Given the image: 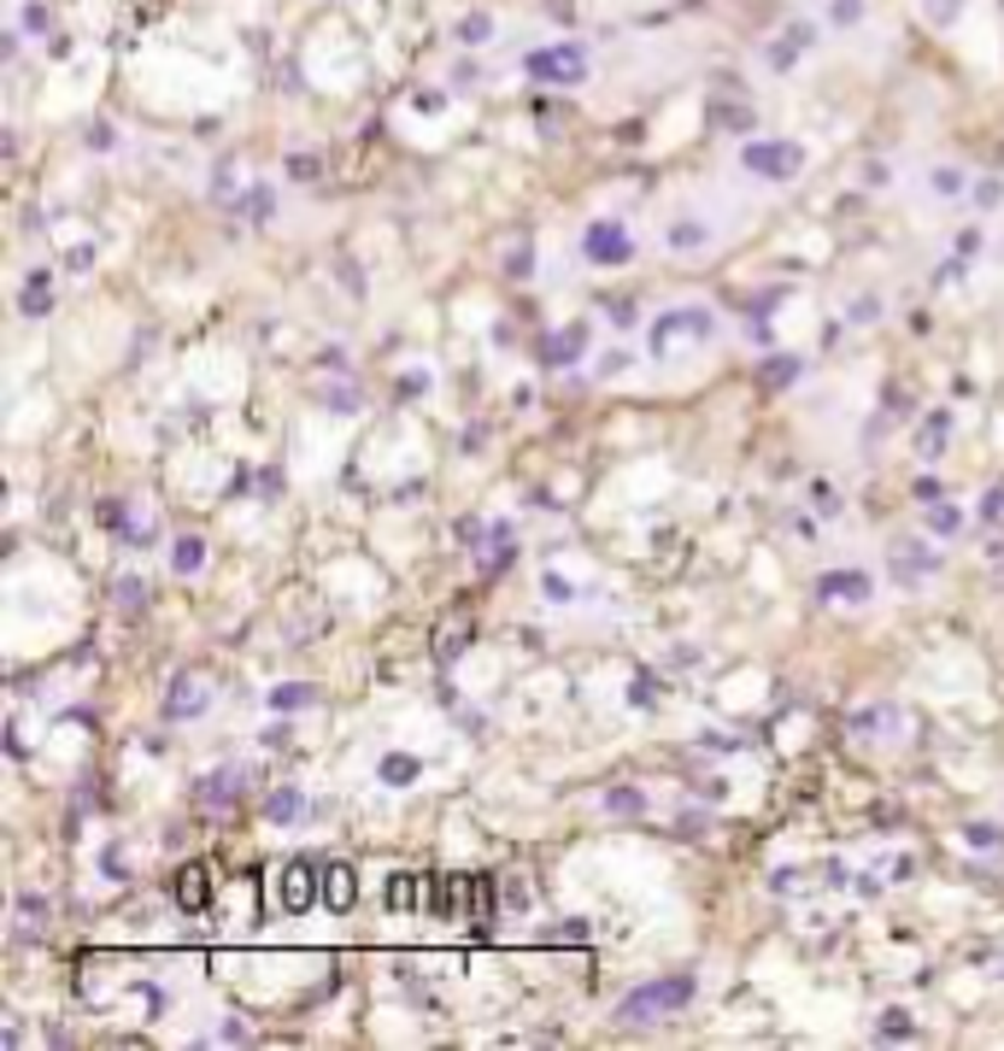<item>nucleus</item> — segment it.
I'll list each match as a JSON object with an SVG mask.
<instances>
[{
  "mask_svg": "<svg viewBox=\"0 0 1004 1051\" xmlns=\"http://www.w3.org/2000/svg\"><path fill=\"white\" fill-rule=\"evenodd\" d=\"M330 406H335V411H359V388H335Z\"/></svg>",
  "mask_w": 1004,
  "mask_h": 1051,
  "instance_id": "bf43d9fd",
  "label": "nucleus"
},
{
  "mask_svg": "<svg viewBox=\"0 0 1004 1051\" xmlns=\"http://www.w3.org/2000/svg\"><path fill=\"white\" fill-rule=\"evenodd\" d=\"M446 82H453V94H464V89H476V82H482V66H476V59H459V66L446 71Z\"/></svg>",
  "mask_w": 1004,
  "mask_h": 1051,
  "instance_id": "49530a36",
  "label": "nucleus"
},
{
  "mask_svg": "<svg viewBox=\"0 0 1004 1051\" xmlns=\"http://www.w3.org/2000/svg\"><path fill=\"white\" fill-rule=\"evenodd\" d=\"M218 1040H223V1045H248V1040H253V1028L241 1022V1017H230V1022L218 1028Z\"/></svg>",
  "mask_w": 1004,
  "mask_h": 1051,
  "instance_id": "864d4df0",
  "label": "nucleus"
},
{
  "mask_svg": "<svg viewBox=\"0 0 1004 1051\" xmlns=\"http://www.w3.org/2000/svg\"><path fill=\"white\" fill-rule=\"evenodd\" d=\"M629 364H634L629 353H605V359H600V377H623Z\"/></svg>",
  "mask_w": 1004,
  "mask_h": 1051,
  "instance_id": "4d7b16f0",
  "label": "nucleus"
},
{
  "mask_svg": "<svg viewBox=\"0 0 1004 1051\" xmlns=\"http://www.w3.org/2000/svg\"><path fill=\"white\" fill-rule=\"evenodd\" d=\"M200 570H207V541H200V534H177V541H171V575L194 582Z\"/></svg>",
  "mask_w": 1004,
  "mask_h": 1051,
  "instance_id": "a878e982",
  "label": "nucleus"
},
{
  "mask_svg": "<svg viewBox=\"0 0 1004 1051\" xmlns=\"http://www.w3.org/2000/svg\"><path fill=\"white\" fill-rule=\"evenodd\" d=\"M494 36H500V18L488 12V7H470V12H459V18H453V41H459L464 53H482Z\"/></svg>",
  "mask_w": 1004,
  "mask_h": 1051,
  "instance_id": "dca6fc26",
  "label": "nucleus"
},
{
  "mask_svg": "<svg viewBox=\"0 0 1004 1051\" xmlns=\"http://www.w3.org/2000/svg\"><path fill=\"white\" fill-rule=\"evenodd\" d=\"M582 347H588V323L552 329V336L541 341V364H546V370H570V364L582 359Z\"/></svg>",
  "mask_w": 1004,
  "mask_h": 1051,
  "instance_id": "4468645a",
  "label": "nucleus"
},
{
  "mask_svg": "<svg viewBox=\"0 0 1004 1051\" xmlns=\"http://www.w3.org/2000/svg\"><path fill=\"white\" fill-rule=\"evenodd\" d=\"M376 781H382V788H418V781H423V758H412V752H382V758H376Z\"/></svg>",
  "mask_w": 1004,
  "mask_h": 1051,
  "instance_id": "412c9836",
  "label": "nucleus"
},
{
  "mask_svg": "<svg viewBox=\"0 0 1004 1051\" xmlns=\"http://www.w3.org/2000/svg\"><path fill=\"white\" fill-rule=\"evenodd\" d=\"M816 600L823 605H870L875 600V575L870 570H857V564H846V570H829V575H816Z\"/></svg>",
  "mask_w": 1004,
  "mask_h": 1051,
  "instance_id": "1a4fd4ad",
  "label": "nucleus"
},
{
  "mask_svg": "<svg viewBox=\"0 0 1004 1051\" xmlns=\"http://www.w3.org/2000/svg\"><path fill=\"white\" fill-rule=\"evenodd\" d=\"M970 206H975V212H998V206H1004V177H975L970 182Z\"/></svg>",
  "mask_w": 1004,
  "mask_h": 1051,
  "instance_id": "c9c22d12",
  "label": "nucleus"
},
{
  "mask_svg": "<svg viewBox=\"0 0 1004 1051\" xmlns=\"http://www.w3.org/2000/svg\"><path fill=\"white\" fill-rule=\"evenodd\" d=\"M171 899H177V911H189L200 917L212 904V870L207 863H182V870L171 875Z\"/></svg>",
  "mask_w": 1004,
  "mask_h": 1051,
  "instance_id": "9b49d317",
  "label": "nucleus"
},
{
  "mask_svg": "<svg viewBox=\"0 0 1004 1051\" xmlns=\"http://www.w3.org/2000/svg\"><path fill=\"white\" fill-rule=\"evenodd\" d=\"M764 382H770V388L799 382V359H793V353H770V359H764Z\"/></svg>",
  "mask_w": 1004,
  "mask_h": 1051,
  "instance_id": "ea45409f",
  "label": "nucleus"
},
{
  "mask_svg": "<svg viewBox=\"0 0 1004 1051\" xmlns=\"http://www.w3.org/2000/svg\"><path fill=\"white\" fill-rule=\"evenodd\" d=\"M975 518H981V523H987V529H993V523H1004V482H993L987 493H981V506H975Z\"/></svg>",
  "mask_w": 1004,
  "mask_h": 1051,
  "instance_id": "c03bdc74",
  "label": "nucleus"
},
{
  "mask_svg": "<svg viewBox=\"0 0 1004 1051\" xmlns=\"http://www.w3.org/2000/svg\"><path fill=\"white\" fill-rule=\"evenodd\" d=\"M412 107H418V112H441V107H446V94H441V89H429V94H412Z\"/></svg>",
  "mask_w": 1004,
  "mask_h": 1051,
  "instance_id": "13d9d810",
  "label": "nucleus"
},
{
  "mask_svg": "<svg viewBox=\"0 0 1004 1051\" xmlns=\"http://www.w3.org/2000/svg\"><path fill=\"white\" fill-rule=\"evenodd\" d=\"M94 511H100V523H107L112 534H124V529H130V511H124V500H100Z\"/></svg>",
  "mask_w": 1004,
  "mask_h": 1051,
  "instance_id": "09e8293b",
  "label": "nucleus"
},
{
  "mask_svg": "<svg viewBox=\"0 0 1004 1051\" xmlns=\"http://www.w3.org/2000/svg\"><path fill=\"white\" fill-rule=\"evenodd\" d=\"M716 236H711V223L700 218V212H675L670 223H664V247L670 253H705Z\"/></svg>",
  "mask_w": 1004,
  "mask_h": 1051,
  "instance_id": "f8f14e48",
  "label": "nucleus"
},
{
  "mask_svg": "<svg viewBox=\"0 0 1004 1051\" xmlns=\"http://www.w3.org/2000/svg\"><path fill=\"white\" fill-rule=\"evenodd\" d=\"M816 511H823V518H840V493L829 482H816Z\"/></svg>",
  "mask_w": 1004,
  "mask_h": 1051,
  "instance_id": "6e6d98bb",
  "label": "nucleus"
},
{
  "mask_svg": "<svg viewBox=\"0 0 1004 1051\" xmlns=\"http://www.w3.org/2000/svg\"><path fill=\"white\" fill-rule=\"evenodd\" d=\"M887 182H893V164L887 159H870L864 164V189H887Z\"/></svg>",
  "mask_w": 1004,
  "mask_h": 1051,
  "instance_id": "603ef678",
  "label": "nucleus"
},
{
  "mask_svg": "<svg viewBox=\"0 0 1004 1051\" xmlns=\"http://www.w3.org/2000/svg\"><path fill=\"white\" fill-rule=\"evenodd\" d=\"M382 899H388V911H418V904H423V881L400 870V875H388V893Z\"/></svg>",
  "mask_w": 1004,
  "mask_h": 1051,
  "instance_id": "c756f323",
  "label": "nucleus"
},
{
  "mask_svg": "<svg viewBox=\"0 0 1004 1051\" xmlns=\"http://www.w3.org/2000/svg\"><path fill=\"white\" fill-rule=\"evenodd\" d=\"M605 318L618 323V329H634V323H641V318H634V300H611V306H605Z\"/></svg>",
  "mask_w": 1004,
  "mask_h": 1051,
  "instance_id": "5fc2aeb1",
  "label": "nucleus"
},
{
  "mask_svg": "<svg viewBox=\"0 0 1004 1051\" xmlns=\"http://www.w3.org/2000/svg\"><path fill=\"white\" fill-rule=\"evenodd\" d=\"M282 177H289V182H318V177H323V159H318V153H289Z\"/></svg>",
  "mask_w": 1004,
  "mask_h": 1051,
  "instance_id": "79ce46f5",
  "label": "nucleus"
},
{
  "mask_svg": "<svg viewBox=\"0 0 1004 1051\" xmlns=\"http://www.w3.org/2000/svg\"><path fill=\"white\" fill-rule=\"evenodd\" d=\"M734 159H741V171H746L752 182H770V189H782V182H799V171L811 164L805 141H793V136H746Z\"/></svg>",
  "mask_w": 1004,
  "mask_h": 1051,
  "instance_id": "f03ea898",
  "label": "nucleus"
},
{
  "mask_svg": "<svg viewBox=\"0 0 1004 1051\" xmlns=\"http://www.w3.org/2000/svg\"><path fill=\"white\" fill-rule=\"evenodd\" d=\"M241 194H248V189H241V171H235L230 159H223L218 171H212V200H218V206H235Z\"/></svg>",
  "mask_w": 1004,
  "mask_h": 1051,
  "instance_id": "e433bc0d",
  "label": "nucleus"
},
{
  "mask_svg": "<svg viewBox=\"0 0 1004 1051\" xmlns=\"http://www.w3.org/2000/svg\"><path fill=\"white\" fill-rule=\"evenodd\" d=\"M716 329L723 323H716L711 306H670V312H659L646 329V353L664 364L675 347H687V341H716Z\"/></svg>",
  "mask_w": 1004,
  "mask_h": 1051,
  "instance_id": "7ed1b4c3",
  "label": "nucleus"
},
{
  "mask_svg": "<svg viewBox=\"0 0 1004 1051\" xmlns=\"http://www.w3.org/2000/svg\"><path fill=\"white\" fill-rule=\"evenodd\" d=\"M963 271H970V259H963V253L940 259V264H934V288H952V282H963Z\"/></svg>",
  "mask_w": 1004,
  "mask_h": 1051,
  "instance_id": "de8ad7c7",
  "label": "nucleus"
},
{
  "mask_svg": "<svg viewBox=\"0 0 1004 1051\" xmlns=\"http://www.w3.org/2000/svg\"><path fill=\"white\" fill-rule=\"evenodd\" d=\"M523 77L535 82V89H559V94H576L593 82V53L582 36H552L541 48L523 53Z\"/></svg>",
  "mask_w": 1004,
  "mask_h": 1051,
  "instance_id": "f257e3e1",
  "label": "nucleus"
},
{
  "mask_svg": "<svg viewBox=\"0 0 1004 1051\" xmlns=\"http://www.w3.org/2000/svg\"><path fill=\"white\" fill-rule=\"evenodd\" d=\"M823 24L829 36H857L870 24V0H823Z\"/></svg>",
  "mask_w": 1004,
  "mask_h": 1051,
  "instance_id": "aec40b11",
  "label": "nucleus"
},
{
  "mask_svg": "<svg viewBox=\"0 0 1004 1051\" xmlns=\"http://www.w3.org/2000/svg\"><path fill=\"white\" fill-rule=\"evenodd\" d=\"M746 341H757V347H770V323H764V318H746Z\"/></svg>",
  "mask_w": 1004,
  "mask_h": 1051,
  "instance_id": "052dcab7",
  "label": "nucleus"
},
{
  "mask_svg": "<svg viewBox=\"0 0 1004 1051\" xmlns=\"http://www.w3.org/2000/svg\"><path fill=\"white\" fill-rule=\"evenodd\" d=\"M846 318H852V323H875V318H881V300H875V294H857V300L846 306Z\"/></svg>",
  "mask_w": 1004,
  "mask_h": 1051,
  "instance_id": "8fccbe9b",
  "label": "nucleus"
},
{
  "mask_svg": "<svg viewBox=\"0 0 1004 1051\" xmlns=\"http://www.w3.org/2000/svg\"><path fill=\"white\" fill-rule=\"evenodd\" d=\"M823 30H829V24H816V18H787V24L764 41V66H770L775 77H787L799 59H811V53H816Z\"/></svg>",
  "mask_w": 1004,
  "mask_h": 1051,
  "instance_id": "423d86ee",
  "label": "nucleus"
},
{
  "mask_svg": "<svg viewBox=\"0 0 1004 1051\" xmlns=\"http://www.w3.org/2000/svg\"><path fill=\"white\" fill-rule=\"evenodd\" d=\"M500 904H505V911H518V917L529 911V888H523V875H505V881H500Z\"/></svg>",
  "mask_w": 1004,
  "mask_h": 1051,
  "instance_id": "a18cd8bd",
  "label": "nucleus"
},
{
  "mask_svg": "<svg viewBox=\"0 0 1004 1051\" xmlns=\"http://www.w3.org/2000/svg\"><path fill=\"white\" fill-rule=\"evenodd\" d=\"M928 575H940V552H928L922 541H905L893 552V582L916 588V582H928Z\"/></svg>",
  "mask_w": 1004,
  "mask_h": 1051,
  "instance_id": "2eb2a0df",
  "label": "nucleus"
},
{
  "mask_svg": "<svg viewBox=\"0 0 1004 1051\" xmlns=\"http://www.w3.org/2000/svg\"><path fill=\"white\" fill-rule=\"evenodd\" d=\"M271 206H277V189L271 182H248V194L235 200V218H248V223H271Z\"/></svg>",
  "mask_w": 1004,
  "mask_h": 1051,
  "instance_id": "c85d7f7f",
  "label": "nucleus"
},
{
  "mask_svg": "<svg viewBox=\"0 0 1004 1051\" xmlns=\"http://www.w3.org/2000/svg\"><path fill=\"white\" fill-rule=\"evenodd\" d=\"M83 148H89V153H112V148H118V130H112L107 118H94L89 130H83Z\"/></svg>",
  "mask_w": 1004,
  "mask_h": 1051,
  "instance_id": "37998d69",
  "label": "nucleus"
},
{
  "mask_svg": "<svg viewBox=\"0 0 1004 1051\" xmlns=\"http://www.w3.org/2000/svg\"><path fill=\"white\" fill-rule=\"evenodd\" d=\"M248 781H253L248 764H223V770H212V775L194 781V799H200L207 811H235L241 799H248Z\"/></svg>",
  "mask_w": 1004,
  "mask_h": 1051,
  "instance_id": "6e6552de",
  "label": "nucleus"
},
{
  "mask_svg": "<svg viewBox=\"0 0 1004 1051\" xmlns=\"http://www.w3.org/2000/svg\"><path fill=\"white\" fill-rule=\"evenodd\" d=\"M112 593H118V605H124V611H141V605L153 600L148 575H135V570H124V575H118V582H112Z\"/></svg>",
  "mask_w": 1004,
  "mask_h": 1051,
  "instance_id": "473e14b6",
  "label": "nucleus"
},
{
  "mask_svg": "<svg viewBox=\"0 0 1004 1051\" xmlns=\"http://www.w3.org/2000/svg\"><path fill=\"white\" fill-rule=\"evenodd\" d=\"M541 593H546V605H576V582H570V575H559V570L541 575Z\"/></svg>",
  "mask_w": 1004,
  "mask_h": 1051,
  "instance_id": "a19ab883",
  "label": "nucleus"
},
{
  "mask_svg": "<svg viewBox=\"0 0 1004 1051\" xmlns=\"http://www.w3.org/2000/svg\"><path fill=\"white\" fill-rule=\"evenodd\" d=\"M875 1040H916V1017L898 1011V1004H893V1011H881L875 1017Z\"/></svg>",
  "mask_w": 1004,
  "mask_h": 1051,
  "instance_id": "f704fd0d",
  "label": "nucleus"
},
{
  "mask_svg": "<svg viewBox=\"0 0 1004 1051\" xmlns=\"http://www.w3.org/2000/svg\"><path fill=\"white\" fill-rule=\"evenodd\" d=\"M975 247H981V230H957V253H963V259H970Z\"/></svg>",
  "mask_w": 1004,
  "mask_h": 1051,
  "instance_id": "680f3d73",
  "label": "nucleus"
},
{
  "mask_svg": "<svg viewBox=\"0 0 1004 1051\" xmlns=\"http://www.w3.org/2000/svg\"><path fill=\"white\" fill-rule=\"evenodd\" d=\"M18 312L24 318H48L53 312V271L48 264H36V271L24 277V288H18Z\"/></svg>",
  "mask_w": 1004,
  "mask_h": 1051,
  "instance_id": "6ab92c4d",
  "label": "nucleus"
},
{
  "mask_svg": "<svg viewBox=\"0 0 1004 1051\" xmlns=\"http://www.w3.org/2000/svg\"><path fill=\"white\" fill-rule=\"evenodd\" d=\"M952 423H957V418H952L946 406L922 418V429H916V459H922V464H934L940 452H946V441H952Z\"/></svg>",
  "mask_w": 1004,
  "mask_h": 1051,
  "instance_id": "a211bd4d",
  "label": "nucleus"
},
{
  "mask_svg": "<svg viewBox=\"0 0 1004 1051\" xmlns=\"http://www.w3.org/2000/svg\"><path fill=\"white\" fill-rule=\"evenodd\" d=\"M18 30H24V41H48V36H53L48 0H24V7H18Z\"/></svg>",
  "mask_w": 1004,
  "mask_h": 1051,
  "instance_id": "7c9ffc66",
  "label": "nucleus"
},
{
  "mask_svg": "<svg viewBox=\"0 0 1004 1051\" xmlns=\"http://www.w3.org/2000/svg\"><path fill=\"white\" fill-rule=\"evenodd\" d=\"M264 705H271V717H294L305 705H318V688L312 682H277L271 693H264Z\"/></svg>",
  "mask_w": 1004,
  "mask_h": 1051,
  "instance_id": "393cba45",
  "label": "nucleus"
},
{
  "mask_svg": "<svg viewBox=\"0 0 1004 1051\" xmlns=\"http://www.w3.org/2000/svg\"><path fill=\"white\" fill-rule=\"evenodd\" d=\"M271 881H277V904H282L289 917H305V911L323 899V863H318V858H289Z\"/></svg>",
  "mask_w": 1004,
  "mask_h": 1051,
  "instance_id": "0eeeda50",
  "label": "nucleus"
},
{
  "mask_svg": "<svg viewBox=\"0 0 1004 1051\" xmlns=\"http://www.w3.org/2000/svg\"><path fill=\"white\" fill-rule=\"evenodd\" d=\"M682 1004H693V975H659V981L634 987V993L618 1004V1022L646 1028V1022H659L670 1011H682Z\"/></svg>",
  "mask_w": 1004,
  "mask_h": 1051,
  "instance_id": "20e7f679",
  "label": "nucleus"
},
{
  "mask_svg": "<svg viewBox=\"0 0 1004 1051\" xmlns=\"http://www.w3.org/2000/svg\"><path fill=\"white\" fill-rule=\"evenodd\" d=\"M600 805H605L611 817H641V811H646V793H641V788H629V781H623V788H605V799H600Z\"/></svg>",
  "mask_w": 1004,
  "mask_h": 1051,
  "instance_id": "72a5a7b5",
  "label": "nucleus"
},
{
  "mask_svg": "<svg viewBox=\"0 0 1004 1051\" xmlns=\"http://www.w3.org/2000/svg\"><path fill=\"white\" fill-rule=\"evenodd\" d=\"M323 904H330L335 917H347L359 904V875L353 863H323Z\"/></svg>",
  "mask_w": 1004,
  "mask_h": 1051,
  "instance_id": "f3484780",
  "label": "nucleus"
},
{
  "mask_svg": "<svg viewBox=\"0 0 1004 1051\" xmlns=\"http://www.w3.org/2000/svg\"><path fill=\"white\" fill-rule=\"evenodd\" d=\"M94 259H100V247H94V241H77L71 253H66V271H89Z\"/></svg>",
  "mask_w": 1004,
  "mask_h": 1051,
  "instance_id": "3c124183",
  "label": "nucleus"
},
{
  "mask_svg": "<svg viewBox=\"0 0 1004 1051\" xmlns=\"http://www.w3.org/2000/svg\"><path fill=\"white\" fill-rule=\"evenodd\" d=\"M582 259L593 271H623V264H634V230L623 218H588L582 223Z\"/></svg>",
  "mask_w": 1004,
  "mask_h": 1051,
  "instance_id": "39448f33",
  "label": "nucleus"
},
{
  "mask_svg": "<svg viewBox=\"0 0 1004 1051\" xmlns=\"http://www.w3.org/2000/svg\"><path fill=\"white\" fill-rule=\"evenodd\" d=\"M207 711H212V682L194 675V670H182L171 682V693H165V723H200Z\"/></svg>",
  "mask_w": 1004,
  "mask_h": 1051,
  "instance_id": "9d476101",
  "label": "nucleus"
},
{
  "mask_svg": "<svg viewBox=\"0 0 1004 1051\" xmlns=\"http://www.w3.org/2000/svg\"><path fill=\"white\" fill-rule=\"evenodd\" d=\"M940 493H946V488H940L934 477H922V482H916V500H940Z\"/></svg>",
  "mask_w": 1004,
  "mask_h": 1051,
  "instance_id": "e2e57ef3",
  "label": "nucleus"
},
{
  "mask_svg": "<svg viewBox=\"0 0 1004 1051\" xmlns=\"http://www.w3.org/2000/svg\"><path fill=\"white\" fill-rule=\"evenodd\" d=\"M963 847L970 852H1004V829H993V822H963Z\"/></svg>",
  "mask_w": 1004,
  "mask_h": 1051,
  "instance_id": "4c0bfd02",
  "label": "nucleus"
},
{
  "mask_svg": "<svg viewBox=\"0 0 1004 1051\" xmlns=\"http://www.w3.org/2000/svg\"><path fill=\"white\" fill-rule=\"evenodd\" d=\"M846 729H852L857 740H875V734H898V729H905V711H898L893 699H875V705H864V711H852V717H846Z\"/></svg>",
  "mask_w": 1004,
  "mask_h": 1051,
  "instance_id": "ddd939ff",
  "label": "nucleus"
},
{
  "mask_svg": "<svg viewBox=\"0 0 1004 1051\" xmlns=\"http://www.w3.org/2000/svg\"><path fill=\"white\" fill-rule=\"evenodd\" d=\"M970 171H963V164H928V200H970Z\"/></svg>",
  "mask_w": 1004,
  "mask_h": 1051,
  "instance_id": "b1692460",
  "label": "nucleus"
},
{
  "mask_svg": "<svg viewBox=\"0 0 1004 1051\" xmlns=\"http://www.w3.org/2000/svg\"><path fill=\"white\" fill-rule=\"evenodd\" d=\"M464 647H470V623H459V617H453V623L441 629V647H435V658H441V664H459Z\"/></svg>",
  "mask_w": 1004,
  "mask_h": 1051,
  "instance_id": "58836bf2",
  "label": "nucleus"
},
{
  "mask_svg": "<svg viewBox=\"0 0 1004 1051\" xmlns=\"http://www.w3.org/2000/svg\"><path fill=\"white\" fill-rule=\"evenodd\" d=\"M464 917H476V929L494 922V881H488V875H470L464 881Z\"/></svg>",
  "mask_w": 1004,
  "mask_h": 1051,
  "instance_id": "cd10ccee",
  "label": "nucleus"
},
{
  "mask_svg": "<svg viewBox=\"0 0 1004 1051\" xmlns=\"http://www.w3.org/2000/svg\"><path fill=\"white\" fill-rule=\"evenodd\" d=\"M505 277H511V282H529V277H535V241H529V236H518V241L505 247Z\"/></svg>",
  "mask_w": 1004,
  "mask_h": 1051,
  "instance_id": "2f4dec72",
  "label": "nucleus"
},
{
  "mask_svg": "<svg viewBox=\"0 0 1004 1051\" xmlns=\"http://www.w3.org/2000/svg\"><path fill=\"white\" fill-rule=\"evenodd\" d=\"M916 12H922V24L928 30H957L963 24V12H970V0H916Z\"/></svg>",
  "mask_w": 1004,
  "mask_h": 1051,
  "instance_id": "bb28decb",
  "label": "nucleus"
},
{
  "mask_svg": "<svg viewBox=\"0 0 1004 1051\" xmlns=\"http://www.w3.org/2000/svg\"><path fill=\"white\" fill-rule=\"evenodd\" d=\"M305 817V793L294 788V781H282V788L264 793V822H277V829H289V822Z\"/></svg>",
  "mask_w": 1004,
  "mask_h": 1051,
  "instance_id": "5701e85b",
  "label": "nucleus"
},
{
  "mask_svg": "<svg viewBox=\"0 0 1004 1051\" xmlns=\"http://www.w3.org/2000/svg\"><path fill=\"white\" fill-rule=\"evenodd\" d=\"M963 523H970V518H963V511H957V506L946 500V493L922 506V529H928L934 541H957V534H963Z\"/></svg>",
  "mask_w": 1004,
  "mask_h": 1051,
  "instance_id": "4be33fe9",
  "label": "nucleus"
}]
</instances>
